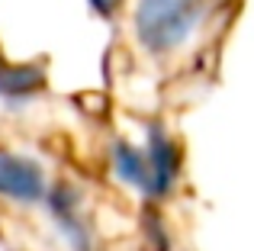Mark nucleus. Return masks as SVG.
Returning <instances> with one entry per match:
<instances>
[{
	"label": "nucleus",
	"mask_w": 254,
	"mask_h": 251,
	"mask_svg": "<svg viewBox=\"0 0 254 251\" xmlns=\"http://www.w3.org/2000/svg\"><path fill=\"white\" fill-rule=\"evenodd\" d=\"M49 181L36 158L16 155V151H0V200L16 203V206H32L45 200Z\"/></svg>",
	"instance_id": "1"
},
{
	"label": "nucleus",
	"mask_w": 254,
	"mask_h": 251,
	"mask_svg": "<svg viewBox=\"0 0 254 251\" xmlns=\"http://www.w3.org/2000/svg\"><path fill=\"white\" fill-rule=\"evenodd\" d=\"M45 87L42 68H29V64H10L0 55V97L6 103H29L39 90Z\"/></svg>",
	"instance_id": "2"
},
{
	"label": "nucleus",
	"mask_w": 254,
	"mask_h": 251,
	"mask_svg": "<svg viewBox=\"0 0 254 251\" xmlns=\"http://www.w3.org/2000/svg\"><path fill=\"white\" fill-rule=\"evenodd\" d=\"M90 6L100 16H116V10L123 6V0H90Z\"/></svg>",
	"instance_id": "3"
}]
</instances>
